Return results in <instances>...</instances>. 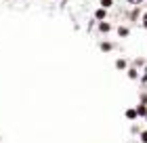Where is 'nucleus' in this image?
I'll use <instances>...</instances> for the list:
<instances>
[{
	"label": "nucleus",
	"instance_id": "1",
	"mask_svg": "<svg viewBox=\"0 0 147 143\" xmlns=\"http://www.w3.org/2000/svg\"><path fill=\"white\" fill-rule=\"evenodd\" d=\"M135 110H137V116H147V103H139Z\"/></svg>",
	"mask_w": 147,
	"mask_h": 143
},
{
	"label": "nucleus",
	"instance_id": "2",
	"mask_svg": "<svg viewBox=\"0 0 147 143\" xmlns=\"http://www.w3.org/2000/svg\"><path fill=\"white\" fill-rule=\"evenodd\" d=\"M99 30H101L103 34H107V32L111 30V25H109V23H105V21H101V23H99Z\"/></svg>",
	"mask_w": 147,
	"mask_h": 143
},
{
	"label": "nucleus",
	"instance_id": "3",
	"mask_svg": "<svg viewBox=\"0 0 147 143\" xmlns=\"http://www.w3.org/2000/svg\"><path fill=\"white\" fill-rule=\"evenodd\" d=\"M126 118H128V120L139 118V116H137V110H126Z\"/></svg>",
	"mask_w": 147,
	"mask_h": 143
},
{
	"label": "nucleus",
	"instance_id": "4",
	"mask_svg": "<svg viewBox=\"0 0 147 143\" xmlns=\"http://www.w3.org/2000/svg\"><path fill=\"white\" fill-rule=\"evenodd\" d=\"M105 11H107V9H99V11L95 13V17L99 19V21H103V19H105Z\"/></svg>",
	"mask_w": 147,
	"mask_h": 143
},
{
	"label": "nucleus",
	"instance_id": "5",
	"mask_svg": "<svg viewBox=\"0 0 147 143\" xmlns=\"http://www.w3.org/2000/svg\"><path fill=\"white\" fill-rule=\"evenodd\" d=\"M99 49H101V51H105V53H107V51H111V49H113V46H111L109 42H101V44H99Z\"/></svg>",
	"mask_w": 147,
	"mask_h": 143
},
{
	"label": "nucleus",
	"instance_id": "6",
	"mask_svg": "<svg viewBox=\"0 0 147 143\" xmlns=\"http://www.w3.org/2000/svg\"><path fill=\"white\" fill-rule=\"evenodd\" d=\"M116 67H118V70H126V61L124 59H118L116 61Z\"/></svg>",
	"mask_w": 147,
	"mask_h": 143
},
{
	"label": "nucleus",
	"instance_id": "7",
	"mask_svg": "<svg viewBox=\"0 0 147 143\" xmlns=\"http://www.w3.org/2000/svg\"><path fill=\"white\" fill-rule=\"evenodd\" d=\"M113 4V0H101V9H109Z\"/></svg>",
	"mask_w": 147,
	"mask_h": 143
},
{
	"label": "nucleus",
	"instance_id": "8",
	"mask_svg": "<svg viewBox=\"0 0 147 143\" xmlns=\"http://www.w3.org/2000/svg\"><path fill=\"white\" fill-rule=\"evenodd\" d=\"M118 34H120V36H128V28H118Z\"/></svg>",
	"mask_w": 147,
	"mask_h": 143
},
{
	"label": "nucleus",
	"instance_id": "9",
	"mask_svg": "<svg viewBox=\"0 0 147 143\" xmlns=\"http://www.w3.org/2000/svg\"><path fill=\"white\" fill-rule=\"evenodd\" d=\"M139 139H141V143H147V131H143V133H141V137H139Z\"/></svg>",
	"mask_w": 147,
	"mask_h": 143
},
{
	"label": "nucleus",
	"instance_id": "10",
	"mask_svg": "<svg viewBox=\"0 0 147 143\" xmlns=\"http://www.w3.org/2000/svg\"><path fill=\"white\" fill-rule=\"evenodd\" d=\"M128 76L130 78H137V70H128Z\"/></svg>",
	"mask_w": 147,
	"mask_h": 143
},
{
	"label": "nucleus",
	"instance_id": "11",
	"mask_svg": "<svg viewBox=\"0 0 147 143\" xmlns=\"http://www.w3.org/2000/svg\"><path fill=\"white\" fill-rule=\"evenodd\" d=\"M128 2H130V4H135V6H139V4H141V0H128Z\"/></svg>",
	"mask_w": 147,
	"mask_h": 143
},
{
	"label": "nucleus",
	"instance_id": "12",
	"mask_svg": "<svg viewBox=\"0 0 147 143\" xmlns=\"http://www.w3.org/2000/svg\"><path fill=\"white\" fill-rule=\"evenodd\" d=\"M143 25H145V28H147V13H145V15H143Z\"/></svg>",
	"mask_w": 147,
	"mask_h": 143
},
{
	"label": "nucleus",
	"instance_id": "13",
	"mask_svg": "<svg viewBox=\"0 0 147 143\" xmlns=\"http://www.w3.org/2000/svg\"><path fill=\"white\" fill-rule=\"evenodd\" d=\"M145 120H147V116H145Z\"/></svg>",
	"mask_w": 147,
	"mask_h": 143
}]
</instances>
